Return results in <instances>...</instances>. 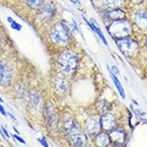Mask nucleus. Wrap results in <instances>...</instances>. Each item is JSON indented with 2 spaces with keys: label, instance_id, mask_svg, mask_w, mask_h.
<instances>
[{
  "label": "nucleus",
  "instance_id": "obj_20",
  "mask_svg": "<svg viewBox=\"0 0 147 147\" xmlns=\"http://www.w3.org/2000/svg\"><path fill=\"white\" fill-rule=\"evenodd\" d=\"M98 108H99L100 112H103V113L108 112V109H109V103L105 102V100H103V102H99V103H98Z\"/></svg>",
  "mask_w": 147,
  "mask_h": 147
},
{
  "label": "nucleus",
  "instance_id": "obj_28",
  "mask_svg": "<svg viewBox=\"0 0 147 147\" xmlns=\"http://www.w3.org/2000/svg\"><path fill=\"white\" fill-rule=\"evenodd\" d=\"M146 44H147V43H146Z\"/></svg>",
  "mask_w": 147,
  "mask_h": 147
},
{
  "label": "nucleus",
  "instance_id": "obj_11",
  "mask_svg": "<svg viewBox=\"0 0 147 147\" xmlns=\"http://www.w3.org/2000/svg\"><path fill=\"white\" fill-rule=\"evenodd\" d=\"M80 131V126L79 124H77L74 119H69L64 123V132H65V135L70 136L72 134H76V132Z\"/></svg>",
  "mask_w": 147,
  "mask_h": 147
},
{
  "label": "nucleus",
  "instance_id": "obj_13",
  "mask_svg": "<svg viewBox=\"0 0 147 147\" xmlns=\"http://www.w3.org/2000/svg\"><path fill=\"white\" fill-rule=\"evenodd\" d=\"M70 139L71 145L74 146H86L87 145V139H86V135L84 132H76V134H72L69 136Z\"/></svg>",
  "mask_w": 147,
  "mask_h": 147
},
{
  "label": "nucleus",
  "instance_id": "obj_16",
  "mask_svg": "<svg viewBox=\"0 0 147 147\" xmlns=\"http://www.w3.org/2000/svg\"><path fill=\"white\" fill-rule=\"evenodd\" d=\"M45 110V115H47V119H48V123L50 124V125H57V115H55V112L53 110L52 105L48 104L47 108L44 109Z\"/></svg>",
  "mask_w": 147,
  "mask_h": 147
},
{
  "label": "nucleus",
  "instance_id": "obj_7",
  "mask_svg": "<svg viewBox=\"0 0 147 147\" xmlns=\"http://www.w3.org/2000/svg\"><path fill=\"white\" fill-rule=\"evenodd\" d=\"M109 139L117 146H121L125 141V131L123 129H115L114 127L112 131H109Z\"/></svg>",
  "mask_w": 147,
  "mask_h": 147
},
{
  "label": "nucleus",
  "instance_id": "obj_2",
  "mask_svg": "<svg viewBox=\"0 0 147 147\" xmlns=\"http://www.w3.org/2000/svg\"><path fill=\"white\" fill-rule=\"evenodd\" d=\"M59 65L61 67V71L66 75H72L75 72L77 65H79V58L75 52L72 50H65L59 57Z\"/></svg>",
  "mask_w": 147,
  "mask_h": 147
},
{
  "label": "nucleus",
  "instance_id": "obj_12",
  "mask_svg": "<svg viewBox=\"0 0 147 147\" xmlns=\"http://www.w3.org/2000/svg\"><path fill=\"white\" fill-rule=\"evenodd\" d=\"M104 20H110V21H115V20H120V18H124L125 13L124 11L119 10V9H110V10H107L103 13Z\"/></svg>",
  "mask_w": 147,
  "mask_h": 147
},
{
  "label": "nucleus",
  "instance_id": "obj_25",
  "mask_svg": "<svg viewBox=\"0 0 147 147\" xmlns=\"http://www.w3.org/2000/svg\"><path fill=\"white\" fill-rule=\"evenodd\" d=\"M142 1H144V0H131V3H134V4H140Z\"/></svg>",
  "mask_w": 147,
  "mask_h": 147
},
{
  "label": "nucleus",
  "instance_id": "obj_5",
  "mask_svg": "<svg viewBox=\"0 0 147 147\" xmlns=\"http://www.w3.org/2000/svg\"><path fill=\"white\" fill-rule=\"evenodd\" d=\"M96 7L110 10V9H118L124 4V0H92Z\"/></svg>",
  "mask_w": 147,
  "mask_h": 147
},
{
  "label": "nucleus",
  "instance_id": "obj_4",
  "mask_svg": "<svg viewBox=\"0 0 147 147\" xmlns=\"http://www.w3.org/2000/svg\"><path fill=\"white\" fill-rule=\"evenodd\" d=\"M117 44L119 49L121 50V53L126 57H130V55L135 54L137 50V43L135 40H132L130 38H121V39H117Z\"/></svg>",
  "mask_w": 147,
  "mask_h": 147
},
{
  "label": "nucleus",
  "instance_id": "obj_3",
  "mask_svg": "<svg viewBox=\"0 0 147 147\" xmlns=\"http://www.w3.org/2000/svg\"><path fill=\"white\" fill-rule=\"evenodd\" d=\"M50 39L57 45H67L70 40V31L64 24H57L50 31Z\"/></svg>",
  "mask_w": 147,
  "mask_h": 147
},
{
  "label": "nucleus",
  "instance_id": "obj_26",
  "mask_svg": "<svg viewBox=\"0 0 147 147\" xmlns=\"http://www.w3.org/2000/svg\"><path fill=\"white\" fill-rule=\"evenodd\" d=\"M40 141H42V145H44V146H47V142H45V140H44V139H42V140H40Z\"/></svg>",
  "mask_w": 147,
  "mask_h": 147
},
{
  "label": "nucleus",
  "instance_id": "obj_8",
  "mask_svg": "<svg viewBox=\"0 0 147 147\" xmlns=\"http://www.w3.org/2000/svg\"><path fill=\"white\" fill-rule=\"evenodd\" d=\"M102 129V125H100V119L98 117H92L90 118L86 123V130L88 134H94L97 135L98 132Z\"/></svg>",
  "mask_w": 147,
  "mask_h": 147
},
{
  "label": "nucleus",
  "instance_id": "obj_18",
  "mask_svg": "<svg viewBox=\"0 0 147 147\" xmlns=\"http://www.w3.org/2000/svg\"><path fill=\"white\" fill-rule=\"evenodd\" d=\"M55 90H57V92H59V93H65L66 90H67V82H66V80L58 79L57 84H55Z\"/></svg>",
  "mask_w": 147,
  "mask_h": 147
},
{
  "label": "nucleus",
  "instance_id": "obj_14",
  "mask_svg": "<svg viewBox=\"0 0 147 147\" xmlns=\"http://www.w3.org/2000/svg\"><path fill=\"white\" fill-rule=\"evenodd\" d=\"M135 24L142 31H147V12L140 11L135 16Z\"/></svg>",
  "mask_w": 147,
  "mask_h": 147
},
{
  "label": "nucleus",
  "instance_id": "obj_1",
  "mask_svg": "<svg viewBox=\"0 0 147 147\" xmlns=\"http://www.w3.org/2000/svg\"><path fill=\"white\" fill-rule=\"evenodd\" d=\"M108 31L112 37L115 39H121L126 38L131 34L132 32V26L125 18H120V20L112 21V24L108 26Z\"/></svg>",
  "mask_w": 147,
  "mask_h": 147
},
{
  "label": "nucleus",
  "instance_id": "obj_15",
  "mask_svg": "<svg viewBox=\"0 0 147 147\" xmlns=\"http://www.w3.org/2000/svg\"><path fill=\"white\" fill-rule=\"evenodd\" d=\"M30 104H31L32 109H34V112H37L39 108H42V103H40V96L37 93V92H33V93L31 94Z\"/></svg>",
  "mask_w": 147,
  "mask_h": 147
},
{
  "label": "nucleus",
  "instance_id": "obj_27",
  "mask_svg": "<svg viewBox=\"0 0 147 147\" xmlns=\"http://www.w3.org/2000/svg\"><path fill=\"white\" fill-rule=\"evenodd\" d=\"M0 103H1V98H0Z\"/></svg>",
  "mask_w": 147,
  "mask_h": 147
},
{
  "label": "nucleus",
  "instance_id": "obj_17",
  "mask_svg": "<svg viewBox=\"0 0 147 147\" xmlns=\"http://www.w3.org/2000/svg\"><path fill=\"white\" fill-rule=\"evenodd\" d=\"M110 142L109 135L105 134V132H98L97 137H96V144L98 146H108Z\"/></svg>",
  "mask_w": 147,
  "mask_h": 147
},
{
  "label": "nucleus",
  "instance_id": "obj_19",
  "mask_svg": "<svg viewBox=\"0 0 147 147\" xmlns=\"http://www.w3.org/2000/svg\"><path fill=\"white\" fill-rule=\"evenodd\" d=\"M26 3L31 9H34V10H38L44 5V0H26Z\"/></svg>",
  "mask_w": 147,
  "mask_h": 147
},
{
  "label": "nucleus",
  "instance_id": "obj_21",
  "mask_svg": "<svg viewBox=\"0 0 147 147\" xmlns=\"http://www.w3.org/2000/svg\"><path fill=\"white\" fill-rule=\"evenodd\" d=\"M113 80H114V82H115V86L118 87V90H119V92H120V94L123 96V98L125 97V94H124V90H123V87L120 86V82H119V80L117 79L115 76H113Z\"/></svg>",
  "mask_w": 147,
  "mask_h": 147
},
{
  "label": "nucleus",
  "instance_id": "obj_6",
  "mask_svg": "<svg viewBox=\"0 0 147 147\" xmlns=\"http://www.w3.org/2000/svg\"><path fill=\"white\" fill-rule=\"evenodd\" d=\"M100 125H102L103 130L104 131H112L114 127L117 126V121H115V118H114L110 113H107L105 112V114H103L102 118H100Z\"/></svg>",
  "mask_w": 147,
  "mask_h": 147
},
{
  "label": "nucleus",
  "instance_id": "obj_24",
  "mask_svg": "<svg viewBox=\"0 0 147 147\" xmlns=\"http://www.w3.org/2000/svg\"><path fill=\"white\" fill-rule=\"evenodd\" d=\"M0 113H1V114H4V115H6V112H5V109H4L3 107H1V105H0Z\"/></svg>",
  "mask_w": 147,
  "mask_h": 147
},
{
  "label": "nucleus",
  "instance_id": "obj_23",
  "mask_svg": "<svg viewBox=\"0 0 147 147\" xmlns=\"http://www.w3.org/2000/svg\"><path fill=\"white\" fill-rule=\"evenodd\" d=\"M13 139H16V140H18V141H20V142H21V144H25V140H22V139H21V137H18V136H13Z\"/></svg>",
  "mask_w": 147,
  "mask_h": 147
},
{
  "label": "nucleus",
  "instance_id": "obj_10",
  "mask_svg": "<svg viewBox=\"0 0 147 147\" xmlns=\"http://www.w3.org/2000/svg\"><path fill=\"white\" fill-rule=\"evenodd\" d=\"M40 9H42V10L39 12V18L42 21H49L55 13V7L53 4H45V5H43Z\"/></svg>",
  "mask_w": 147,
  "mask_h": 147
},
{
  "label": "nucleus",
  "instance_id": "obj_22",
  "mask_svg": "<svg viewBox=\"0 0 147 147\" xmlns=\"http://www.w3.org/2000/svg\"><path fill=\"white\" fill-rule=\"evenodd\" d=\"M12 27L13 28H16V30H18V31L21 30V26H18V24H16V22H12Z\"/></svg>",
  "mask_w": 147,
  "mask_h": 147
},
{
  "label": "nucleus",
  "instance_id": "obj_9",
  "mask_svg": "<svg viewBox=\"0 0 147 147\" xmlns=\"http://www.w3.org/2000/svg\"><path fill=\"white\" fill-rule=\"evenodd\" d=\"M11 81V71L5 63H0V85L7 86Z\"/></svg>",
  "mask_w": 147,
  "mask_h": 147
}]
</instances>
